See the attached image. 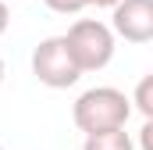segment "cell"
<instances>
[{"mask_svg": "<svg viewBox=\"0 0 153 150\" xmlns=\"http://www.w3.org/2000/svg\"><path fill=\"white\" fill-rule=\"evenodd\" d=\"M7 25H11V7H7V4L0 0V36L7 32Z\"/></svg>", "mask_w": 153, "mask_h": 150, "instance_id": "9c48e42d", "label": "cell"}, {"mask_svg": "<svg viewBox=\"0 0 153 150\" xmlns=\"http://www.w3.org/2000/svg\"><path fill=\"white\" fill-rule=\"evenodd\" d=\"M0 150H4V147H0Z\"/></svg>", "mask_w": 153, "mask_h": 150, "instance_id": "4fadbf2b", "label": "cell"}, {"mask_svg": "<svg viewBox=\"0 0 153 150\" xmlns=\"http://www.w3.org/2000/svg\"><path fill=\"white\" fill-rule=\"evenodd\" d=\"M128 104H135L139 114L150 122L153 118V75H143L139 79V86H135V97H128Z\"/></svg>", "mask_w": 153, "mask_h": 150, "instance_id": "8992f818", "label": "cell"}, {"mask_svg": "<svg viewBox=\"0 0 153 150\" xmlns=\"http://www.w3.org/2000/svg\"><path fill=\"white\" fill-rule=\"evenodd\" d=\"M43 4H46L53 14H78V11L85 7L82 0H43Z\"/></svg>", "mask_w": 153, "mask_h": 150, "instance_id": "52a82bcc", "label": "cell"}, {"mask_svg": "<svg viewBox=\"0 0 153 150\" xmlns=\"http://www.w3.org/2000/svg\"><path fill=\"white\" fill-rule=\"evenodd\" d=\"M4 4H7V0H4Z\"/></svg>", "mask_w": 153, "mask_h": 150, "instance_id": "7c38bea8", "label": "cell"}, {"mask_svg": "<svg viewBox=\"0 0 153 150\" xmlns=\"http://www.w3.org/2000/svg\"><path fill=\"white\" fill-rule=\"evenodd\" d=\"M82 4H85V7H111V11H114L121 0H82Z\"/></svg>", "mask_w": 153, "mask_h": 150, "instance_id": "30bf717a", "label": "cell"}, {"mask_svg": "<svg viewBox=\"0 0 153 150\" xmlns=\"http://www.w3.org/2000/svg\"><path fill=\"white\" fill-rule=\"evenodd\" d=\"M128 118H132V104L114 86H93V89L78 93L75 107H71V122L78 125V132H85V136L125 129Z\"/></svg>", "mask_w": 153, "mask_h": 150, "instance_id": "6da1fadb", "label": "cell"}, {"mask_svg": "<svg viewBox=\"0 0 153 150\" xmlns=\"http://www.w3.org/2000/svg\"><path fill=\"white\" fill-rule=\"evenodd\" d=\"M82 150H135V143H132V136H128L125 129H111V132H93V136H85Z\"/></svg>", "mask_w": 153, "mask_h": 150, "instance_id": "5b68a950", "label": "cell"}, {"mask_svg": "<svg viewBox=\"0 0 153 150\" xmlns=\"http://www.w3.org/2000/svg\"><path fill=\"white\" fill-rule=\"evenodd\" d=\"M64 43H68V54L78 64V72H100L114 57V32H111V25L96 22V18H78L64 32Z\"/></svg>", "mask_w": 153, "mask_h": 150, "instance_id": "7a4b0ae2", "label": "cell"}, {"mask_svg": "<svg viewBox=\"0 0 153 150\" xmlns=\"http://www.w3.org/2000/svg\"><path fill=\"white\" fill-rule=\"evenodd\" d=\"M32 75H36L46 89H68V86H75L78 79H82L78 64L71 61V54H68L64 36H46L32 50Z\"/></svg>", "mask_w": 153, "mask_h": 150, "instance_id": "3957f363", "label": "cell"}, {"mask_svg": "<svg viewBox=\"0 0 153 150\" xmlns=\"http://www.w3.org/2000/svg\"><path fill=\"white\" fill-rule=\"evenodd\" d=\"M143 150H153V122H143Z\"/></svg>", "mask_w": 153, "mask_h": 150, "instance_id": "ba28073f", "label": "cell"}, {"mask_svg": "<svg viewBox=\"0 0 153 150\" xmlns=\"http://www.w3.org/2000/svg\"><path fill=\"white\" fill-rule=\"evenodd\" d=\"M111 32L128 43L153 39V0H121L111 11Z\"/></svg>", "mask_w": 153, "mask_h": 150, "instance_id": "277c9868", "label": "cell"}, {"mask_svg": "<svg viewBox=\"0 0 153 150\" xmlns=\"http://www.w3.org/2000/svg\"><path fill=\"white\" fill-rule=\"evenodd\" d=\"M0 86H4V57H0Z\"/></svg>", "mask_w": 153, "mask_h": 150, "instance_id": "8fae6325", "label": "cell"}]
</instances>
